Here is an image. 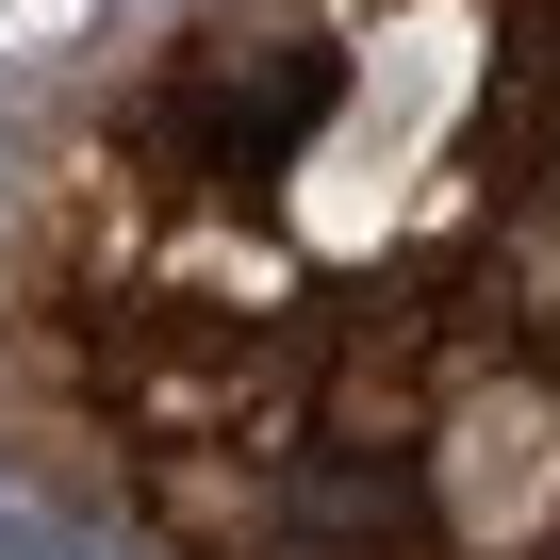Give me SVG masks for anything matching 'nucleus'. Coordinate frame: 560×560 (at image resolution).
<instances>
[{"label": "nucleus", "mask_w": 560, "mask_h": 560, "mask_svg": "<svg viewBox=\"0 0 560 560\" xmlns=\"http://www.w3.org/2000/svg\"><path fill=\"white\" fill-rule=\"evenodd\" d=\"M347 132V50L314 18H214L149 67L132 100V182L149 198H280Z\"/></svg>", "instance_id": "nucleus-1"}]
</instances>
